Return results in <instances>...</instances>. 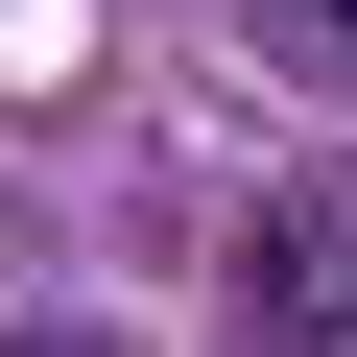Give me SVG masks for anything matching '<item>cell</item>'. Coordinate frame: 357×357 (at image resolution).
Returning <instances> with one entry per match:
<instances>
[{
	"label": "cell",
	"instance_id": "cell-1",
	"mask_svg": "<svg viewBox=\"0 0 357 357\" xmlns=\"http://www.w3.org/2000/svg\"><path fill=\"white\" fill-rule=\"evenodd\" d=\"M215 310H238V357H357V191H262L215 238Z\"/></svg>",
	"mask_w": 357,
	"mask_h": 357
},
{
	"label": "cell",
	"instance_id": "cell-2",
	"mask_svg": "<svg viewBox=\"0 0 357 357\" xmlns=\"http://www.w3.org/2000/svg\"><path fill=\"white\" fill-rule=\"evenodd\" d=\"M238 48H262V72H310V96H357V0H238Z\"/></svg>",
	"mask_w": 357,
	"mask_h": 357
},
{
	"label": "cell",
	"instance_id": "cell-3",
	"mask_svg": "<svg viewBox=\"0 0 357 357\" xmlns=\"http://www.w3.org/2000/svg\"><path fill=\"white\" fill-rule=\"evenodd\" d=\"M0 357H96V333H48V310H0Z\"/></svg>",
	"mask_w": 357,
	"mask_h": 357
}]
</instances>
